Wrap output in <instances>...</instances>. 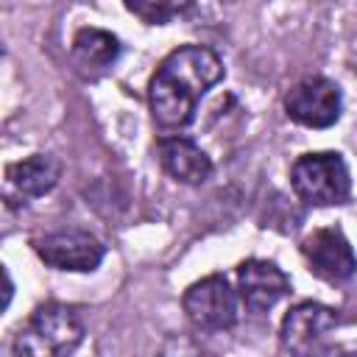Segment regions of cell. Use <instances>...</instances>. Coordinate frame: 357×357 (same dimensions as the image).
<instances>
[{
    "label": "cell",
    "instance_id": "obj_1",
    "mask_svg": "<svg viewBox=\"0 0 357 357\" xmlns=\"http://www.w3.org/2000/svg\"><path fill=\"white\" fill-rule=\"evenodd\" d=\"M223 61L212 47L184 45L162 59L148 81V106L162 128H181L195 117L201 98L223 78Z\"/></svg>",
    "mask_w": 357,
    "mask_h": 357
},
{
    "label": "cell",
    "instance_id": "obj_2",
    "mask_svg": "<svg viewBox=\"0 0 357 357\" xmlns=\"http://www.w3.org/2000/svg\"><path fill=\"white\" fill-rule=\"evenodd\" d=\"M81 340V315L67 304L45 301L6 337L0 357H70Z\"/></svg>",
    "mask_w": 357,
    "mask_h": 357
},
{
    "label": "cell",
    "instance_id": "obj_3",
    "mask_svg": "<svg viewBox=\"0 0 357 357\" xmlns=\"http://www.w3.org/2000/svg\"><path fill=\"white\" fill-rule=\"evenodd\" d=\"M290 187L310 206H335L349 198L351 176L340 153L315 151V153H301L293 162Z\"/></svg>",
    "mask_w": 357,
    "mask_h": 357
},
{
    "label": "cell",
    "instance_id": "obj_4",
    "mask_svg": "<svg viewBox=\"0 0 357 357\" xmlns=\"http://www.w3.org/2000/svg\"><path fill=\"white\" fill-rule=\"evenodd\" d=\"M284 112L293 123L307 128H329L340 120L343 95L340 86L326 75H307L284 95Z\"/></svg>",
    "mask_w": 357,
    "mask_h": 357
},
{
    "label": "cell",
    "instance_id": "obj_5",
    "mask_svg": "<svg viewBox=\"0 0 357 357\" xmlns=\"http://www.w3.org/2000/svg\"><path fill=\"white\" fill-rule=\"evenodd\" d=\"M181 307L192 321V326L206 332L229 329L237 321V293L231 290L229 279L220 273L192 282L181 296Z\"/></svg>",
    "mask_w": 357,
    "mask_h": 357
},
{
    "label": "cell",
    "instance_id": "obj_6",
    "mask_svg": "<svg viewBox=\"0 0 357 357\" xmlns=\"http://www.w3.org/2000/svg\"><path fill=\"white\" fill-rule=\"evenodd\" d=\"M335 326L337 315L332 307L321 301H301L282 318L279 340L290 357H318Z\"/></svg>",
    "mask_w": 357,
    "mask_h": 357
},
{
    "label": "cell",
    "instance_id": "obj_7",
    "mask_svg": "<svg viewBox=\"0 0 357 357\" xmlns=\"http://www.w3.org/2000/svg\"><path fill=\"white\" fill-rule=\"evenodd\" d=\"M33 251L45 265H50L56 271H75V273L95 271L106 254L103 243L84 229L50 231L45 237L33 240Z\"/></svg>",
    "mask_w": 357,
    "mask_h": 357
},
{
    "label": "cell",
    "instance_id": "obj_8",
    "mask_svg": "<svg viewBox=\"0 0 357 357\" xmlns=\"http://www.w3.org/2000/svg\"><path fill=\"white\" fill-rule=\"evenodd\" d=\"M301 254L310 265V273H315L318 279H324L329 284L346 282L357 271L354 248L337 226H324V229H315L312 234H307L301 243Z\"/></svg>",
    "mask_w": 357,
    "mask_h": 357
},
{
    "label": "cell",
    "instance_id": "obj_9",
    "mask_svg": "<svg viewBox=\"0 0 357 357\" xmlns=\"http://www.w3.org/2000/svg\"><path fill=\"white\" fill-rule=\"evenodd\" d=\"M237 293L251 312H265L290 293V279L271 259H245L237 265Z\"/></svg>",
    "mask_w": 357,
    "mask_h": 357
},
{
    "label": "cell",
    "instance_id": "obj_10",
    "mask_svg": "<svg viewBox=\"0 0 357 357\" xmlns=\"http://www.w3.org/2000/svg\"><path fill=\"white\" fill-rule=\"evenodd\" d=\"M156 151L165 173L181 184H201L212 173V159L187 137H162Z\"/></svg>",
    "mask_w": 357,
    "mask_h": 357
},
{
    "label": "cell",
    "instance_id": "obj_11",
    "mask_svg": "<svg viewBox=\"0 0 357 357\" xmlns=\"http://www.w3.org/2000/svg\"><path fill=\"white\" fill-rule=\"evenodd\" d=\"M120 56V39L103 28H81L73 36V64L81 75L98 78Z\"/></svg>",
    "mask_w": 357,
    "mask_h": 357
},
{
    "label": "cell",
    "instance_id": "obj_12",
    "mask_svg": "<svg viewBox=\"0 0 357 357\" xmlns=\"http://www.w3.org/2000/svg\"><path fill=\"white\" fill-rule=\"evenodd\" d=\"M6 178L22 198H39L59 184L61 162L50 153H33L28 159L11 162L6 167Z\"/></svg>",
    "mask_w": 357,
    "mask_h": 357
},
{
    "label": "cell",
    "instance_id": "obj_13",
    "mask_svg": "<svg viewBox=\"0 0 357 357\" xmlns=\"http://www.w3.org/2000/svg\"><path fill=\"white\" fill-rule=\"evenodd\" d=\"M126 8L131 14H137L139 20H145L148 25H165L173 17H181L184 11H190V3H165V0H145V3H126Z\"/></svg>",
    "mask_w": 357,
    "mask_h": 357
},
{
    "label": "cell",
    "instance_id": "obj_14",
    "mask_svg": "<svg viewBox=\"0 0 357 357\" xmlns=\"http://www.w3.org/2000/svg\"><path fill=\"white\" fill-rule=\"evenodd\" d=\"M343 357H357V351H349V354H343Z\"/></svg>",
    "mask_w": 357,
    "mask_h": 357
}]
</instances>
